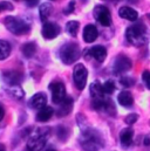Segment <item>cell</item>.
Listing matches in <instances>:
<instances>
[{
	"label": "cell",
	"instance_id": "ba28073f",
	"mask_svg": "<svg viewBox=\"0 0 150 151\" xmlns=\"http://www.w3.org/2000/svg\"><path fill=\"white\" fill-rule=\"evenodd\" d=\"M94 17L95 19L102 25V26H110L112 24V15H110V12L109 9L106 7V6H102V5H99L94 8Z\"/></svg>",
	"mask_w": 150,
	"mask_h": 151
},
{
	"label": "cell",
	"instance_id": "277c9868",
	"mask_svg": "<svg viewBox=\"0 0 150 151\" xmlns=\"http://www.w3.org/2000/svg\"><path fill=\"white\" fill-rule=\"evenodd\" d=\"M83 138L81 139V144L86 151H97L102 145V138L95 130L83 131Z\"/></svg>",
	"mask_w": 150,
	"mask_h": 151
},
{
	"label": "cell",
	"instance_id": "4316f807",
	"mask_svg": "<svg viewBox=\"0 0 150 151\" xmlns=\"http://www.w3.org/2000/svg\"><path fill=\"white\" fill-rule=\"evenodd\" d=\"M137 118H138V116H137L136 114H130V115H128V116L125 117L124 122H125L127 124H134V123L137 121Z\"/></svg>",
	"mask_w": 150,
	"mask_h": 151
},
{
	"label": "cell",
	"instance_id": "e0dca14e",
	"mask_svg": "<svg viewBox=\"0 0 150 151\" xmlns=\"http://www.w3.org/2000/svg\"><path fill=\"white\" fill-rule=\"evenodd\" d=\"M54 110L52 107H47L45 106L43 108L39 109V113L37 115V119L39 122H47L48 119H50V117L53 116Z\"/></svg>",
	"mask_w": 150,
	"mask_h": 151
},
{
	"label": "cell",
	"instance_id": "7c38bea8",
	"mask_svg": "<svg viewBox=\"0 0 150 151\" xmlns=\"http://www.w3.org/2000/svg\"><path fill=\"white\" fill-rule=\"evenodd\" d=\"M99 37V31L94 25H87L83 29V40L88 43L94 42Z\"/></svg>",
	"mask_w": 150,
	"mask_h": 151
},
{
	"label": "cell",
	"instance_id": "ac0fdd59",
	"mask_svg": "<svg viewBox=\"0 0 150 151\" xmlns=\"http://www.w3.org/2000/svg\"><path fill=\"white\" fill-rule=\"evenodd\" d=\"M117 101L122 107H130L134 103V99L133 95L129 91H122L118 94L117 96Z\"/></svg>",
	"mask_w": 150,
	"mask_h": 151
},
{
	"label": "cell",
	"instance_id": "3957f363",
	"mask_svg": "<svg viewBox=\"0 0 150 151\" xmlns=\"http://www.w3.org/2000/svg\"><path fill=\"white\" fill-rule=\"evenodd\" d=\"M48 128L45 129H39L37 132H34L31 138L27 142V150L28 151H41L47 142V137H48Z\"/></svg>",
	"mask_w": 150,
	"mask_h": 151
},
{
	"label": "cell",
	"instance_id": "d6a6232c",
	"mask_svg": "<svg viewBox=\"0 0 150 151\" xmlns=\"http://www.w3.org/2000/svg\"><path fill=\"white\" fill-rule=\"evenodd\" d=\"M4 115H5V110H4V108H2V106L0 104V121L4 118Z\"/></svg>",
	"mask_w": 150,
	"mask_h": 151
},
{
	"label": "cell",
	"instance_id": "44dd1931",
	"mask_svg": "<svg viewBox=\"0 0 150 151\" xmlns=\"http://www.w3.org/2000/svg\"><path fill=\"white\" fill-rule=\"evenodd\" d=\"M4 76H5L6 81L12 86H15L21 81V74L18 72H7V73H5Z\"/></svg>",
	"mask_w": 150,
	"mask_h": 151
},
{
	"label": "cell",
	"instance_id": "6da1fadb",
	"mask_svg": "<svg viewBox=\"0 0 150 151\" xmlns=\"http://www.w3.org/2000/svg\"><path fill=\"white\" fill-rule=\"evenodd\" d=\"M125 38L129 43L136 47H141L148 41V29L144 24L137 22L127 28Z\"/></svg>",
	"mask_w": 150,
	"mask_h": 151
},
{
	"label": "cell",
	"instance_id": "d4e9b609",
	"mask_svg": "<svg viewBox=\"0 0 150 151\" xmlns=\"http://www.w3.org/2000/svg\"><path fill=\"white\" fill-rule=\"evenodd\" d=\"M102 88H103L105 94H108V95L112 94L115 91V83H114V81H112V80H108V81H106L102 84Z\"/></svg>",
	"mask_w": 150,
	"mask_h": 151
},
{
	"label": "cell",
	"instance_id": "836d02e7",
	"mask_svg": "<svg viewBox=\"0 0 150 151\" xmlns=\"http://www.w3.org/2000/svg\"><path fill=\"white\" fill-rule=\"evenodd\" d=\"M144 144H146V145H149V144H150V139H149V137H146V141H144Z\"/></svg>",
	"mask_w": 150,
	"mask_h": 151
},
{
	"label": "cell",
	"instance_id": "5b68a950",
	"mask_svg": "<svg viewBox=\"0 0 150 151\" xmlns=\"http://www.w3.org/2000/svg\"><path fill=\"white\" fill-rule=\"evenodd\" d=\"M80 47L75 42L66 43L61 50H60V58L63 63L66 65H72L80 58Z\"/></svg>",
	"mask_w": 150,
	"mask_h": 151
},
{
	"label": "cell",
	"instance_id": "4dcf8cb0",
	"mask_svg": "<svg viewBox=\"0 0 150 151\" xmlns=\"http://www.w3.org/2000/svg\"><path fill=\"white\" fill-rule=\"evenodd\" d=\"M74 9H75V1H71L69 5H68V7L65 8V14H71V13L74 12Z\"/></svg>",
	"mask_w": 150,
	"mask_h": 151
},
{
	"label": "cell",
	"instance_id": "8d00e7d4",
	"mask_svg": "<svg viewBox=\"0 0 150 151\" xmlns=\"http://www.w3.org/2000/svg\"><path fill=\"white\" fill-rule=\"evenodd\" d=\"M129 1H131V2H136L137 0H129Z\"/></svg>",
	"mask_w": 150,
	"mask_h": 151
},
{
	"label": "cell",
	"instance_id": "d590c367",
	"mask_svg": "<svg viewBox=\"0 0 150 151\" xmlns=\"http://www.w3.org/2000/svg\"><path fill=\"white\" fill-rule=\"evenodd\" d=\"M46 151H56V150H54L53 148H48V149H47V150H46Z\"/></svg>",
	"mask_w": 150,
	"mask_h": 151
},
{
	"label": "cell",
	"instance_id": "cb8c5ba5",
	"mask_svg": "<svg viewBox=\"0 0 150 151\" xmlns=\"http://www.w3.org/2000/svg\"><path fill=\"white\" fill-rule=\"evenodd\" d=\"M79 27H80V24H79V21H75V20L67 22V25H66V29H67L68 34L72 37H76Z\"/></svg>",
	"mask_w": 150,
	"mask_h": 151
},
{
	"label": "cell",
	"instance_id": "4fadbf2b",
	"mask_svg": "<svg viewBox=\"0 0 150 151\" xmlns=\"http://www.w3.org/2000/svg\"><path fill=\"white\" fill-rule=\"evenodd\" d=\"M59 106L60 107L58 109V116H60V117L66 116V115H68L71 113L72 109H73V99L66 96V99L62 102H60Z\"/></svg>",
	"mask_w": 150,
	"mask_h": 151
},
{
	"label": "cell",
	"instance_id": "2e32d148",
	"mask_svg": "<svg viewBox=\"0 0 150 151\" xmlns=\"http://www.w3.org/2000/svg\"><path fill=\"white\" fill-rule=\"evenodd\" d=\"M133 136H134V130L131 128H125L123 129L121 132H120V139H121V143L124 145V147H128L131 144V141H133Z\"/></svg>",
	"mask_w": 150,
	"mask_h": 151
},
{
	"label": "cell",
	"instance_id": "7402d4cb",
	"mask_svg": "<svg viewBox=\"0 0 150 151\" xmlns=\"http://www.w3.org/2000/svg\"><path fill=\"white\" fill-rule=\"evenodd\" d=\"M11 54V45L5 41L0 40V60H5Z\"/></svg>",
	"mask_w": 150,
	"mask_h": 151
},
{
	"label": "cell",
	"instance_id": "e575fe53",
	"mask_svg": "<svg viewBox=\"0 0 150 151\" xmlns=\"http://www.w3.org/2000/svg\"><path fill=\"white\" fill-rule=\"evenodd\" d=\"M0 151H6V149H5V147H4L2 144H0Z\"/></svg>",
	"mask_w": 150,
	"mask_h": 151
},
{
	"label": "cell",
	"instance_id": "8fae6325",
	"mask_svg": "<svg viewBox=\"0 0 150 151\" xmlns=\"http://www.w3.org/2000/svg\"><path fill=\"white\" fill-rule=\"evenodd\" d=\"M46 103H47V97L43 93H38L30 100V107L32 109H41L46 106Z\"/></svg>",
	"mask_w": 150,
	"mask_h": 151
},
{
	"label": "cell",
	"instance_id": "603a6c76",
	"mask_svg": "<svg viewBox=\"0 0 150 151\" xmlns=\"http://www.w3.org/2000/svg\"><path fill=\"white\" fill-rule=\"evenodd\" d=\"M37 52V46L34 42H28L22 46V53L26 58H32Z\"/></svg>",
	"mask_w": 150,
	"mask_h": 151
},
{
	"label": "cell",
	"instance_id": "484cf974",
	"mask_svg": "<svg viewBox=\"0 0 150 151\" xmlns=\"http://www.w3.org/2000/svg\"><path fill=\"white\" fill-rule=\"evenodd\" d=\"M11 93H12V95H13L15 99H21V97L24 96V91H22V90L20 89V87H18L17 84L12 87Z\"/></svg>",
	"mask_w": 150,
	"mask_h": 151
},
{
	"label": "cell",
	"instance_id": "ffe728a7",
	"mask_svg": "<svg viewBox=\"0 0 150 151\" xmlns=\"http://www.w3.org/2000/svg\"><path fill=\"white\" fill-rule=\"evenodd\" d=\"M39 11H40V19L43 22H46L47 19H48V17L50 15V13L53 11V7H52V5L49 2H43V4L40 5Z\"/></svg>",
	"mask_w": 150,
	"mask_h": 151
},
{
	"label": "cell",
	"instance_id": "9c48e42d",
	"mask_svg": "<svg viewBox=\"0 0 150 151\" xmlns=\"http://www.w3.org/2000/svg\"><path fill=\"white\" fill-rule=\"evenodd\" d=\"M130 68H131V61H130L127 56H124V55L118 56V58L115 60L114 66H112V69H114V73H115V74L125 73V72H128Z\"/></svg>",
	"mask_w": 150,
	"mask_h": 151
},
{
	"label": "cell",
	"instance_id": "83f0119b",
	"mask_svg": "<svg viewBox=\"0 0 150 151\" xmlns=\"http://www.w3.org/2000/svg\"><path fill=\"white\" fill-rule=\"evenodd\" d=\"M13 9V6L8 1H0V11H11Z\"/></svg>",
	"mask_w": 150,
	"mask_h": 151
},
{
	"label": "cell",
	"instance_id": "d6986e66",
	"mask_svg": "<svg viewBox=\"0 0 150 151\" xmlns=\"http://www.w3.org/2000/svg\"><path fill=\"white\" fill-rule=\"evenodd\" d=\"M90 95L93 99H102L105 97V91L102 88V84L100 82H94L90 84Z\"/></svg>",
	"mask_w": 150,
	"mask_h": 151
},
{
	"label": "cell",
	"instance_id": "5bb4252c",
	"mask_svg": "<svg viewBox=\"0 0 150 151\" xmlns=\"http://www.w3.org/2000/svg\"><path fill=\"white\" fill-rule=\"evenodd\" d=\"M89 54L99 62H103L107 56V49L103 46H94L89 49Z\"/></svg>",
	"mask_w": 150,
	"mask_h": 151
},
{
	"label": "cell",
	"instance_id": "52a82bcc",
	"mask_svg": "<svg viewBox=\"0 0 150 151\" xmlns=\"http://www.w3.org/2000/svg\"><path fill=\"white\" fill-rule=\"evenodd\" d=\"M49 89L52 91V100L55 104H59L66 99V88L62 82H52L49 84Z\"/></svg>",
	"mask_w": 150,
	"mask_h": 151
},
{
	"label": "cell",
	"instance_id": "1f68e13d",
	"mask_svg": "<svg viewBox=\"0 0 150 151\" xmlns=\"http://www.w3.org/2000/svg\"><path fill=\"white\" fill-rule=\"evenodd\" d=\"M25 1H26L27 6H30V7H34L38 5V0H25Z\"/></svg>",
	"mask_w": 150,
	"mask_h": 151
},
{
	"label": "cell",
	"instance_id": "f546056e",
	"mask_svg": "<svg viewBox=\"0 0 150 151\" xmlns=\"http://www.w3.org/2000/svg\"><path fill=\"white\" fill-rule=\"evenodd\" d=\"M134 82H135V81H134L133 78H130V77H122V78H121V83H122L124 87H130V86H133Z\"/></svg>",
	"mask_w": 150,
	"mask_h": 151
},
{
	"label": "cell",
	"instance_id": "9a60e30c",
	"mask_svg": "<svg viewBox=\"0 0 150 151\" xmlns=\"http://www.w3.org/2000/svg\"><path fill=\"white\" fill-rule=\"evenodd\" d=\"M118 15H120L121 18L125 19V20H129V21H135V20L137 19V17H138L137 12H136L134 8L128 7V6L121 7L120 11H118Z\"/></svg>",
	"mask_w": 150,
	"mask_h": 151
},
{
	"label": "cell",
	"instance_id": "7a4b0ae2",
	"mask_svg": "<svg viewBox=\"0 0 150 151\" xmlns=\"http://www.w3.org/2000/svg\"><path fill=\"white\" fill-rule=\"evenodd\" d=\"M4 24L6 26V28L15 34V35H24V34H27L31 29V26L25 22L24 20L21 19H18V18H14V17H6L5 20H4Z\"/></svg>",
	"mask_w": 150,
	"mask_h": 151
},
{
	"label": "cell",
	"instance_id": "f1b7e54d",
	"mask_svg": "<svg viewBox=\"0 0 150 151\" xmlns=\"http://www.w3.org/2000/svg\"><path fill=\"white\" fill-rule=\"evenodd\" d=\"M142 78H143V81H144V83H146L147 88H148V89H150V72H149V70L143 72Z\"/></svg>",
	"mask_w": 150,
	"mask_h": 151
},
{
	"label": "cell",
	"instance_id": "8992f818",
	"mask_svg": "<svg viewBox=\"0 0 150 151\" xmlns=\"http://www.w3.org/2000/svg\"><path fill=\"white\" fill-rule=\"evenodd\" d=\"M87 77H88L87 68L83 65H81V63L76 65L74 70H73V80H74L75 86H76V88L79 90L84 89L86 83H87Z\"/></svg>",
	"mask_w": 150,
	"mask_h": 151
},
{
	"label": "cell",
	"instance_id": "30bf717a",
	"mask_svg": "<svg viewBox=\"0 0 150 151\" xmlns=\"http://www.w3.org/2000/svg\"><path fill=\"white\" fill-rule=\"evenodd\" d=\"M42 37L47 40H52V39L56 38L60 33V27L56 24L53 22H45L42 26Z\"/></svg>",
	"mask_w": 150,
	"mask_h": 151
}]
</instances>
